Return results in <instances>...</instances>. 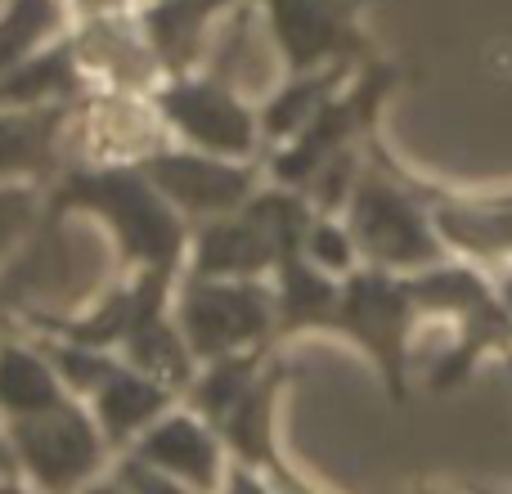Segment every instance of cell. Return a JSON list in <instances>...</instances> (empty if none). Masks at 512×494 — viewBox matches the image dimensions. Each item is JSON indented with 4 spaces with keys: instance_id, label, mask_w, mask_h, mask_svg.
Segmentation results:
<instances>
[{
    "instance_id": "cell-9",
    "label": "cell",
    "mask_w": 512,
    "mask_h": 494,
    "mask_svg": "<svg viewBox=\"0 0 512 494\" xmlns=\"http://www.w3.org/2000/svg\"><path fill=\"white\" fill-rule=\"evenodd\" d=\"M144 176L176 203V212L189 225L212 221V216L239 212L243 203L261 189V171L248 158H221L189 144H158L144 158H135Z\"/></svg>"
},
{
    "instance_id": "cell-3",
    "label": "cell",
    "mask_w": 512,
    "mask_h": 494,
    "mask_svg": "<svg viewBox=\"0 0 512 494\" xmlns=\"http://www.w3.org/2000/svg\"><path fill=\"white\" fill-rule=\"evenodd\" d=\"M423 315H441L454 324V346L432 373V387H459L481 355H508L512 360V310L504 292H495L472 265L436 261L409 274Z\"/></svg>"
},
{
    "instance_id": "cell-2",
    "label": "cell",
    "mask_w": 512,
    "mask_h": 494,
    "mask_svg": "<svg viewBox=\"0 0 512 494\" xmlns=\"http://www.w3.org/2000/svg\"><path fill=\"white\" fill-rule=\"evenodd\" d=\"M342 212H346L342 221L351 230L355 252H360L364 265L414 274V270L445 261V252H450L432 221V198L414 194V189L400 185L382 167L360 171Z\"/></svg>"
},
{
    "instance_id": "cell-21",
    "label": "cell",
    "mask_w": 512,
    "mask_h": 494,
    "mask_svg": "<svg viewBox=\"0 0 512 494\" xmlns=\"http://www.w3.org/2000/svg\"><path fill=\"white\" fill-rule=\"evenodd\" d=\"M270 351H274V346H256V351L221 355V360L198 364L194 382L185 387V409H194L198 418H207V423L216 427L243 396H248V387L256 382L261 364L270 360Z\"/></svg>"
},
{
    "instance_id": "cell-1",
    "label": "cell",
    "mask_w": 512,
    "mask_h": 494,
    "mask_svg": "<svg viewBox=\"0 0 512 494\" xmlns=\"http://www.w3.org/2000/svg\"><path fill=\"white\" fill-rule=\"evenodd\" d=\"M63 212H86L104 221L131 270L185 274L194 225L144 176L140 162H68L45 194V216L54 221Z\"/></svg>"
},
{
    "instance_id": "cell-8",
    "label": "cell",
    "mask_w": 512,
    "mask_h": 494,
    "mask_svg": "<svg viewBox=\"0 0 512 494\" xmlns=\"http://www.w3.org/2000/svg\"><path fill=\"white\" fill-rule=\"evenodd\" d=\"M396 86V72L391 68H369L355 86H342L306 126H301L292 140L274 144V158H270V180L274 185H292V189H306L315 180V171L324 167L328 158L337 153L355 149L364 131L373 126L378 117L382 99L391 95Z\"/></svg>"
},
{
    "instance_id": "cell-22",
    "label": "cell",
    "mask_w": 512,
    "mask_h": 494,
    "mask_svg": "<svg viewBox=\"0 0 512 494\" xmlns=\"http://www.w3.org/2000/svg\"><path fill=\"white\" fill-rule=\"evenodd\" d=\"M68 32V5L63 0H5L0 9V77L9 68Z\"/></svg>"
},
{
    "instance_id": "cell-4",
    "label": "cell",
    "mask_w": 512,
    "mask_h": 494,
    "mask_svg": "<svg viewBox=\"0 0 512 494\" xmlns=\"http://www.w3.org/2000/svg\"><path fill=\"white\" fill-rule=\"evenodd\" d=\"M418 315L423 310L409 292V274L355 265L342 279L333 319H328V333H342L373 360L396 405L409 396V337H414Z\"/></svg>"
},
{
    "instance_id": "cell-14",
    "label": "cell",
    "mask_w": 512,
    "mask_h": 494,
    "mask_svg": "<svg viewBox=\"0 0 512 494\" xmlns=\"http://www.w3.org/2000/svg\"><path fill=\"white\" fill-rule=\"evenodd\" d=\"M77 104L0 108V185H14V180L45 185L68 167L63 149H68Z\"/></svg>"
},
{
    "instance_id": "cell-26",
    "label": "cell",
    "mask_w": 512,
    "mask_h": 494,
    "mask_svg": "<svg viewBox=\"0 0 512 494\" xmlns=\"http://www.w3.org/2000/svg\"><path fill=\"white\" fill-rule=\"evenodd\" d=\"M113 472H117V481H122L126 494H198L194 486H185L180 477L153 468V463H144L140 454H131V450L113 463Z\"/></svg>"
},
{
    "instance_id": "cell-32",
    "label": "cell",
    "mask_w": 512,
    "mask_h": 494,
    "mask_svg": "<svg viewBox=\"0 0 512 494\" xmlns=\"http://www.w3.org/2000/svg\"><path fill=\"white\" fill-rule=\"evenodd\" d=\"M499 292H504V301H508V310H512V270L504 274V283H499Z\"/></svg>"
},
{
    "instance_id": "cell-25",
    "label": "cell",
    "mask_w": 512,
    "mask_h": 494,
    "mask_svg": "<svg viewBox=\"0 0 512 494\" xmlns=\"http://www.w3.org/2000/svg\"><path fill=\"white\" fill-rule=\"evenodd\" d=\"M301 252H306L310 261L319 265V270L337 274V279H346V274L360 265V252H355L351 230H346V221H337L333 212H315V221H310Z\"/></svg>"
},
{
    "instance_id": "cell-15",
    "label": "cell",
    "mask_w": 512,
    "mask_h": 494,
    "mask_svg": "<svg viewBox=\"0 0 512 494\" xmlns=\"http://www.w3.org/2000/svg\"><path fill=\"white\" fill-rule=\"evenodd\" d=\"M176 400L180 396L167 382L149 378V373H140L135 364L122 360V369H117L86 405H90V414H95L99 432H104L108 450L122 454V450H131L167 409H176Z\"/></svg>"
},
{
    "instance_id": "cell-18",
    "label": "cell",
    "mask_w": 512,
    "mask_h": 494,
    "mask_svg": "<svg viewBox=\"0 0 512 494\" xmlns=\"http://www.w3.org/2000/svg\"><path fill=\"white\" fill-rule=\"evenodd\" d=\"M270 283H274V306H279V337L310 333V328H324L328 333L337 292H342V279H337V274L319 270V265L297 247V252L279 256Z\"/></svg>"
},
{
    "instance_id": "cell-6",
    "label": "cell",
    "mask_w": 512,
    "mask_h": 494,
    "mask_svg": "<svg viewBox=\"0 0 512 494\" xmlns=\"http://www.w3.org/2000/svg\"><path fill=\"white\" fill-rule=\"evenodd\" d=\"M149 104L158 113L162 131H171L180 144L221 158H256L261 149V113L239 95V86L216 72H180L162 77L149 90Z\"/></svg>"
},
{
    "instance_id": "cell-5",
    "label": "cell",
    "mask_w": 512,
    "mask_h": 494,
    "mask_svg": "<svg viewBox=\"0 0 512 494\" xmlns=\"http://www.w3.org/2000/svg\"><path fill=\"white\" fill-rule=\"evenodd\" d=\"M176 319L198 364L279 342L274 283L265 279H198V274H180Z\"/></svg>"
},
{
    "instance_id": "cell-13",
    "label": "cell",
    "mask_w": 512,
    "mask_h": 494,
    "mask_svg": "<svg viewBox=\"0 0 512 494\" xmlns=\"http://www.w3.org/2000/svg\"><path fill=\"white\" fill-rule=\"evenodd\" d=\"M239 0H140L135 23L158 59L162 77L198 72L216 45V27Z\"/></svg>"
},
{
    "instance_id": "cell-17",
    "label": "cell",
    "mask_w": 512,
    "mask_h": 494,
    "mask_svg": "<svg viewBox=\"0 0 512 494\" xmlns=\"http://www.w3.org/2000/svg\"><path fill=\"white\" fill-rule=\"evenodd\" d=\"M90 95V77L77 59L72 32H59L50 45L27 54L18 68L0 77V108H36V104H77Z\"/></svg>"
},
{
    "instance_id": "cell-33",
    "label": "cell",
    "mask_w": 512,
    "mask_h": 494,
    "mask_svg": "<svg viewBox=\"0 0 512 494\" xmlns=\"http://www.w3.org/2000/svg\"><path fill=\"white\" fill-rule=\"evenodd\" d=\"M477 494H490V490H477Z\"/></svg>"
},
{
    "instance_id": "cell-24",
    "label": "cell",
    "mask_w": 512,
    "mask_h": 494,
    "mask_svg": "<svg viewBox=\"0 0 512 494\" xmlns=\"http://www.w3.org/2000/svg\"><path fill=\"white\" fill-rule=\"evenodd\" d=\"M41 216H45V185H32V180L0 185V265H9V256L32 239Z\"/></svg>"
},
{
    "instance_id": "cell-11",
    "label": "cell",
    "mask_w": 512,
    "mask_h": 494,
    "mask_svg": "<svg viewBox=\"0 0 512 494\" xmlns=\"http://www.w3.org/2000/svg\"><path fill=\"white\" fill-rule=\"evenodd\" d=\"M131 454H140L144 463L180 477L198 494H221L225 472H230V463H234L221 432H216L207 418H198L194 409H167V414L131 445Z\"/></svg>"
},
{
    "instance_id": "cell-28",
    "label": "cell",
    "mask_w": 512,
    "mask_h": 494,
    "mask_svg": "<svg viewBox=\"0 0 512 494\" xmlns=\"http://www.w3.org/2000/svg\"><path fill=\"white\" fill-rule=\"evenodd\" d=\"M68 5V14L77 18H104V14H126V9H135L140 0H63Z\"/></svg>"
},
{
    "instance_id": "cell-7",
    "label": "cell",
    "mask_w": 512,
    "mask_h": 494,
    "mask_svg": "<svg viewBox=\"0 0 512 494\" xmlns=\"http://www.w3.org/2000/svg\"><path fill=\"white\" fill-rule=\"evenodd\" d=\"M5 432L14 445L18 477L32 481L41 494H77L113 459L90 405L77 396L59 400L45 414L14 418V423H5Z\"/></svg>"
},
{
    "instance_id": "cell-16",
    "label": "cell",
    "mask_w": 512,
    "mask_h": 494,
    "mask_svg": "<svg viewBox=\"0 0 512 494\" xmlns=\"http://www.w3.org/2000/svg\"><path fill=\"white\" fill-rule=\"evenodd\" d=\"M292 364L279 360L270 351V360L261 364L256 382L248 387V396L230 409V414L216 423L225 450H230L234 463H248L256 472H270L279 463V445H274V405H279V391L288 387Z\"/></svg>"
},
{
    "instance_id": "cell-19",
    "label": "cell",
    "mask_w": 512,
    "mask_h": 494,
    "mask_svg": "<svg viewBox=\"0 0 512 494\" xmlns=\"http://www.w3.org/2000/svg\"><path fill=\"white\" fill-rule=\"evenodd\" d=\"M72 391L45 360L36 342H18V337H0V418H32L68 400Z\"/></svg>"
},
{
    "instance_id": "cell-10",
    "label": "cell",
    "mask_w": 512,
    "mask_h": 494,
    "mask_svg": "<svg viewBox=\"0 0 512 494\" xmlns=\"http://www.w3.org/2000/svg\"><path fill=\"white\" fill-rule=\"evenodd\" d=\"M283 68L315 72L364 54L355 0H256Z\"/></svg>"
},
{
    "instance_id": "cell-20",
    "label": "cell",
    "mask_w": 512,
    "mask_h": 494,
    "mask_svg": "<svg viewBox=\"0 0 512 494\" xmlns=\"http://www.w3.org/2000/svg\"><path fill=\"white\" fill-rule=\"evenodd\" d=\"M346 72H351V63H333V68H315V72H288V81L265 99V108H256L261 113V140L265 144L292 140L342 90Z\"/></svg>"
},
{
    "instance_id": "cell-30",
    "label": "cell",
    "mask_w": 512,
    "mask_h": 494,
    "mask_svg": "<svg viewBox=\"0 0 512 494\" xmlns=\"http://www.w3.org/2000/svg\"><path fill=\"white\" fill-rule=\"evenodd\" d=\"M77 494H126V490H122V481H117V472H108V477L99 472V477L86 481V486H81Z\"/></svg>"
},
{
    "instance_id": "cell-12",
    "label": "cell",
    "mask_w": 512,
    "mask_h": 494,
    "mask_svg": "<svg viewBox=\"0 0 512 494\" xmlns=\"http://www.w3.org/2000/svg\"><path fill=\"white\" fill-rule=\"evenodd\" d=\"M72 45H77V59L86 68L90 86L99 81L104 90L140 95V90H153L162 81L158 59H153L149 41H144L140 23H135V9L81 18L77 32H72Z\"/></svg>"
},
{
    "instance_id": "cell-31",
    "label": "cell",
    "mask_w": 512,
    "mask_h": 494,
    "mask_svg": "<svg viewBox=\"0 0 512 494\" xmlns=\"http://www.w3.org/2000/svg\"><path fill=\"white\" fill-rule=\"evenodd\" d=\"M0 494H41L32 486V481H23V477H9V481H0Z\"/></svg>"
},
{
    "instance_id": "cell-23",
    "label": "cell",
    "mask_w": 512,
    "mask_h": 494,
    "mask_svg": "<svg viewBox=\"0 0 512 494\" xmlns=\"http://www.w3.org/2000/svg\"><path fill=\"white\" fill-rule=\"evenodd\" d=\"M36 346L45 351V360L54 364V373H59L63 387H68L77 400H90L117 369H122V355L104 351V346L72 342V337H59V333H45Z\"/></svg>"
},
{
    "instance_id": "cell-27",
    "label": "cell",
    "mask_w": 512,
    "mask_h": 494,
    "mask_svg": "<svg viewBox=\"0 0 512 494\" xmlns=\"http://www.w3.org/2000/svg\"><path fill=\"white\" fill-rule=\"evenodd\" d=\"M221 494H283L279 486H274L265 472L248 468V463H230V472H225V486Z\"/></svg>"
},
{
    "instance_id": "cell-29",
    "label": "cell",
    "mask_w": 512,
    "mask_h": 494,
    "mask_svg": "<svg viewBox=\"0 0 512 494\" xmlns=\"http://www.w3.org/2000/svg\"><path fill=\"white\" fill-rule=\"evenodd\" d=\"M18 477V459H14V445H9V432H5V418H0V481Z\"/></svg>"
}]
</instances>
